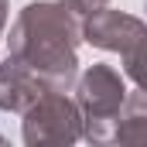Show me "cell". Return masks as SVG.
I'll return each instance as SVG.
<instances>
[{"mask_svg":"<svg viewBox=\"0 0 147 147\" xmlns=\"http://www.w3.org/2000/svg\"><path fill=\"white\" fill-rule=\"evenodd\" d=\"M86 137V116L65 89H45L24 110V144H75Z\"/></svg>","mask_w":147,"mask_h":147,"instance_id":"3957f363","label":"cell"},{"mask_svg":"<svg viewBox=\"0 0 147 147\" xmlns=\"http://www.w3.org/2000/svg\"><path fill=\"white\" fill-rule=\"evenodd\" d=\"M144 7H147V3H144Z\"/></svg>","mask_w":147,"mask_h":147,"instance_id":"30bf717a","label":"cell"},{"mask_svg":"<svg viewBox=\"0 0 147 147\" xmlns=\"http://www.w3.org/2000/svg\"><path fill=\"white\" fill-rule=\"evenodd\" d=\"M45 89H48V86L41 82V75L31 72L24 62L7 58V62L0 65V110L24 113Z\"/></svg>","mask_w":147,"mask_h":147,"instance_id":"5b68a950","label":"cell"},{"mask_svg":"<svg viewBox=\"0 0 147 147\" xmlns=\"http://www.w3.org/2000/svg\"><path fill=\"white\" fill-rule=\"evenodd\" d=\"M69 7H72L75 14H82V17H89V14H96V10H103L110 0H65Z\"/></svg>","mask_w":147,"mask_h":147,"instance_id":"ba28073f","label":"cell"},{"mask_svg":"<svg viewBox=\"0 0 147 147\" xmlns=\"http://www.w3.org/2000/svg\"><path fill=\"white\" fill-rule=\"evenodd\" d=\"M113 140H120V144H147V92L144 89L127 96V103L120 110V120H116Z\"/></svg>","mask_w":147,"mask_h":147,"instance_id":"8992f818","label":"cell"},{"mask_svg":"<svg viewBox=\"0 0 147 147\" xmlns=\"http://www.w3.org/2000/svg\"><path fill=\"white\" fill-rule=\"evenodd\" d=\"M82 41V24L69 3H28L10 28V58L24 62L41 75L48 89H69L75 79V48Z\"/></svg>","mask_w":147,"mask_h":147,"instance_id":"6da1fadb","label":"cell"},{"mask_svg":"<svg viewBox=\"0 0 147 147\" xmlns=\"http://www.w3.org/2000/svg\"><path fill=\"white\" fill-rule=\"evenodd\" d=\"M147 34V24L130 17V14H120V10H96L86 17L82 24V38L96 48H106V51H127L130 45H137L140 38Z\"/></svg>","mask_w":147,"mask_h":147,"instance_id":"277c9868","label":"cell"},{"mask_svg":"<svg viewBox=\"0 0 147 147\" xmlns=\"http://www.w3.org/2000/svg\"><path fill=\"white\" fill-rule=\"evenodd\" d=\"M3 24H7V0H0V31H3Z\"/></svg>","mask_w":147,"mask_h":147,"instance_id":"9c48e42d","label":"cell"},{"mask_svg":"<svg viewBox=\"0 0 147 147\" xmlns=\"http://www.w3.org/2000/svg\"><path fill=\"white\" fill-rule=\"evenodd\" d=\"M123 72L147 92V34L140 38L137 45H130V48L123 51Z\"/></svg>","mask_w":147,"mask_h":147,"instance_id":"52a82bcc","label":"cell"},{"mask_svg":"<svg viewBox=\"0 0 147 147\" xmlns=\"http://www.w3.org/2000/svg\"><path fill=\"white\" fill-rule=\"evenodd\" d=\"M75 103L86 116V137L106 144L116 134V120H120V110L127 103V86L113 65L96 62L79 79V99Z\"/></svg>","mask_w":147,"mask_h":147,"instance_id":"7a4b0ae2","label":"cell"}]
</instances>
